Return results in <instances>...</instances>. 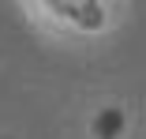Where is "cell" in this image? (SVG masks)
I'll use <instances>...</instances> for the list:
<instances>
[{
    "label": "cell",
    "mask_w": 146,
    "mask_h": 139,
    "mask_svg": "<svg viewBox=\"0 0 146 139\" xmlns=\"http://www.w3.org/2000/svg\"><path fill=\"white\" fill-rule=\"evenodd\" d=\"M41 8L52 11V19H68L75 26L86 23L82 15H101V4H98V0H41Z\"/></svg>",
    "instance_id": "cell-1"
}]
</instances>
